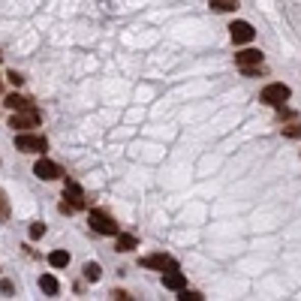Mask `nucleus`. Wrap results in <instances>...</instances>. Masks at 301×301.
Returning <instances> with one entry per match:
<instances>
[{
	"instance_id": "f257e3e1",
	"label": "nucleus",
	"mask_w": 301,
	"mask_h": 301,
	"mask_svg": "<svg viewBox=\"0 0 301 301\" xmlns=\"http://www.w3.org/2000/svg\"><path fill=\"white\" fill-rule=\"evenodd\" d=\"M9 127L15 130V133H28V130H34L39 127V108H21V112H15L12 118H9Z\"/></svg>"
},
{
	"instance_id": "f03ea898",
	"label": "nucleus",
	"mask_w": 301,
	"mask_h": 301,
	"mask_svg": "<svg viewBox=\"0 0 301 301\" xmlns=\"http://www.w3.org/2000/svg\"><path fill=\"white\" fill-rule=\"evenodd\" d=\"M15 148L24 154H45L48 151V139L34 133H15Z\"/></svg>"
},
{
	"instance_id": "7ed1b4c3",
	"label": "nucleus",
	"mask_w": 301,
	"mask_h": 301,
	"mask_svg": "<svg viewBox=\"0 0 301 301\" xmlns=\"http://www.w3.org/2000/svg\"><path fill=\"white\" fill-rule=\"evenodd\" d=\"M88 223H91V229L100 235H118L121 232V226L108 217V214H102V211H97V208H91L88 211Z\"/></svg>"
},
{
	"instance_id": "20e7f679",
	"label": "nucleus",
	"mask_w": 301,
	"mask_h": 301,
	"mask_svg": "<svg viewBox=\"0 0 301 301\" xmlns=\"http://www.w3.org/2000/svg\"><path fill=\"white\" fill-rule=\"evenodd\" d=\"M292 97V91H289V85H283V81H271L262 88V94H259V100L268 102V105H280V102H286Z\"/></svg>"
},
{
	"instance_id": "39448f33",
	"label": "nucleus",
	"mask_w": 301,
	"mask_h": 301,
	"mask_svg": "<svg viewBox=\"0 0 301 301\" xmlns=\"http://www.w3.org/2000/svg\"><path fill=\"white\" fill-rule=\"evenodd\" d=\"M229 36H232L235 45H247V42L256 39V31H253L250 21H232V24H229Z\"/></svg>"
},
{
	"instance_id": "423d86ee",
	"label": "nucleus",
	"mask_w": 301,
	"mask_h": 301,
	"mask_svg": "<svg viewBox=\"0 0 301 301\" xmlns=\"http://www.w3.org/2000/svg\"><path fill=\"white\" fill-rule=\"evenodd\" d=\"M139 265L154 268V271H175V268H178V262H175L172 256H166V253H151V256H145Z\"/></svg>"
},
{
	"instance_id": "0eeeda50",
	"label": "nucleus",
	"mask_w": 301,
	"mask_h": 301,
	"mask_svg": "<svg viewBox=\"0 0 301 301\" xmlns=\"http://www.w3.org/2000/svg\"><path fill=\"white\" fill-rule=\"evenodd\" d=\"M34 175L39 178V181H54V178H61V169H58V163L39 157V160L34 163Z\"/></svg>"
},
{
	"instance_id": "6e6552de",
	"label": "nucleus",
	"mask_w": 301,
	"mask_h": 301,
	"mask_svg": "<svg viewBox=\"0 0 301 301\" xmlns=\"http://www.w3.org/2000/svg\"><path fill=\"white\" fill-rule=\"evenodd\" d=\"M235 64H238V67L262 64V51H259V48H241V51H235Z\"/></svg>"
},
{
	"instance_id": "1a4fd4ad",
	"label": "nucleus",
	"mask_w": 301,
	"mask_h": 301,
	"mask_svg": "<svg viewBox=\"0 0 301 301\" xmlns=\"http://www.w3.org/2000/svg\"><path fill=\"white\" fill-rule=\"evenodd\" d=\"M163 286H166V289H175V292H181V289L187 286V280H184V274L175 268V271H163Z\"/></svg>"
},
{
	"instance_id": "9d476101",
	"label": "nucleus",
	"mask_w": 301,
	"mask_h": 301,
	"mask_svg": "<svg viewBox=\"0 0 301 301\" xmlns=\"http://www.w3.org/2000/svg\"><path fill=\"white\" fill-rule=\"evenodd\" d=\"M139 247V238L130 232H118L115 235V250H121V253H130V250H135Z\"/></svg>"
},
{
	"instance_id": "9b49d317",
	"label": "nucleus",
	"mask_w": 301,
	"mask_h": 301,
	"mask_svg": "<svg viewBox=\"0 0 301 301\" xmlns=\"http://www.w3.org/2000/svg\"><path fill=\"white\" fill-rule=\"evenodd\" d=\"M39 289L51 298V295H58V292H61V283H58V277H54V274H42V277H39Z\"/></svg>"
},
{
	"instance_id": "f8f14e48",
	"label": "nucleus",
	"mask_w": 301,
	"mask_h": 301,
	"mask_svg": "<svg viewBox=\"0 0 301 301\" xmlns=\"http://www.w3.org/2000/svg\"><path fill=\"white\" fill-rule=\"evenodd\" d=\"M6 108H12V112L31 108V100H28V97H21V94H9V97H6Z\"/></svg>"
},
{
	"instance_id": "ddd939ff",
	"label": "nucleus",
	"mask_w": 301,
	"mask_h": 301,
	"mask_svg": "<svg viewBox=\"0 0 301 301\" xmlns=\"http://www.w3.org/2000/svg\"><path fill=\"white\" fill-rule=\"evenodd\" d=\"M48 265L51 268H67L69 265V253L67 250H51V253H48Z\"/></svg>"
},
{
	"instance_id": "4468645a",
	"label": "nucleus",
	"mask_w": 301,
	"mask_h": 301,
	"mask_svg": "<svg viewBox=\"0 0 301 301\" xmlns=\"http://www.w3.org/2000/svg\"><path fill=\"white\" fill-rule=\"evenodd\" d=\"M81 274H85V280H88V283H97V280L102 277V268L97 265V262H85Z\"/></svg>"
},
{
	"instance_id": "2eb2a0df",
	"label": "nucleus",
	"mask_w": 301,
	"mask_h": 301,
	"mask_svg": "<svg viewBox=\"0 0 301 301\" xmlns=\"http://www.w3.org/2000/svg\"><path fill=\"white\" fill-rule=\"evenodd\" d=\"M211 9H217V12H235L238 9V0H211Z\"/></svg>"
},
{
	"instance_id": "dca6fc26",
	"label": "nucleus",
	"mask_w": 301,
	"mask_h": 301,
	"mask_svg": "<svg viewBox=\"0 0 301 301\" xmlns=\"http://www.w3.org/2000/svg\"><path fill=\"white\" fill-rule=\"evenodd\" d=\"M64 196H72V199H85L81 187H78L75 181H69V178H67V184H64Z\"/></svg>"
},
{
	"instance_id": "f3484780",
	"label": "nucleus",
	"mask_w": 301,
	"mask_h": 301,
	"mask_svg": "<svg viewBox=\"0 0 301 301\" xmlns=\"http://www.w3.org/2000/svg\"><path fill=\"white\" fill-rule=\"evenodd\" d=\"M280 130H283L286 139H301V124H295V121H292V124H283Z\"/></svg>"
},
{
	"instance_id": "a211bd4d",
	"label": "nucleus",
	"mask_w": 301,
	"mask_h": 301,
	"mask_svg": "<svg viewBox=\"0 0 301 301\" xmlns=\"http://www.w3.org/2000/svg\"><path fill=\"white\" fill-rule=\"evenodd\" d=\"M9 214H12V211H9V199H6V193L0 190V223H6Z\"/></svg>"
},
{
	"instance_id": "6ab92c4d",
	"label": "nucleus",
	"mask_w": 301,
	"mask_h": 301,
	"mask_svg": "<svg viewBox=\"0 0 301 301\" xmlns=\"http://www.w3.org/2000/svg\"><path fill=\"white\" fill-rule=\"evenodd\" d=\"M274 108H277V115H280V121H295V112H292V108H286L283 102H280V105H274Z\"/></svg>"
},
{
	"instance_id": "aec40b11",
	"label": "nucleus",
	"mask_w": 301,
	"mask_h": 301,
	"mask_svg": "<svg viewBox=\"0 0 301 301\" xmlns=\"http://www.w3.org/2000/svg\"><path fill=\"white\" fill-rule=\"evenodd\" d=\"M238 69H241V75H247V78L262 75V64H253V67H238Z\"/></svg>"
},
{
	"instance_id": "412c9836",
	"label": "nucleus",
	"mask_w": 301,
	"mask_h": 301,
	"mask_svg": "<svg viewBox=\"0 0 301 301\" xmlns=\"http://www.w3.org/2000/svg\"><path fill=\"white\" fill-rule=\"evenodd\" d=\"M28 235H31V238H42V235H45V223H31V229H28Z\"/></svg>"
},
{
	"instance_id": "4be33fe9",
	"label": "nucleus",
	"mask_w": 301,
	"mask_h": 301,
	"mask_svg": "<svg viewBox=\"0 0 301 301\" xmlns=\"http://www.w3.org/2000/svg\"><path fill=\"white\" fill-rule=\"evenodd\" d=\"M178 298H181V301H202V295H199V292H190V289L184 286V289L178 292Z\"/></svg>"
},
{
	"instance_id": "5701e85b",
	"label": "nucleus",
	"mask_w": 301,
	"mask_h": 301,
	"mask_svg": "<svg viewBox=\"0 0 301 301\" xmlns=\"http://www.w3.org/2000/svg\"><path fill=\"white\" fill-rule=\"evenodd\" d=\"M6 78H9V85H15V88H21V85H24V75H18L15 69H9V72H6Z\"/></svg>"
},
{
	"instance_id": "b1692460",
	"label": "nucleus",
	"mask_w": 301,
	"mask_h": 301,
	"mask_svg": "<svg viewBox=\"0 0 301 301\" xmlns=\"http://www.w3.org/2000/svg\"><path fill=\"white\" fill-rule=\"evenodd\" d=\"M112 298H118V301H130V292H124V289H115V292H112Z\"/></svg>"
},
{
	"instance_id": "393cba45",
	"label": "nucleus",
	"mask_w": 301,
	"mask_h": 301,
	"mask_svg": "<svg viewBox=\"0 0 301 301\" xmlns=\"http://www.w3.org/2000/svg\"><path fill=\"white\" fill-rule=\"evenodd\" d=\"M0 292L9 295V292H12V283H9V280H0Z\"/></svg>"
},
{
	"instance_id": "a878e982",
	"label": "nucleus",
	"mask_w": 301,
	"mask_h": 301,
	"mask_svg": "<svg viewBox=\"0 0 301 301\" xmlns=\"http://www.w3.org/2000/svg\"><path fill=\"white\" fill-rule=\"evenodd\" d=\"M0 94H3V81H0Z\"/></svg>"
}]
</instances>
